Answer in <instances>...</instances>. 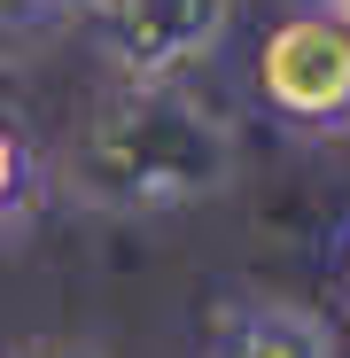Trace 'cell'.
Here are the masks:
<instances>
[{
  "mask_svg": "<svg viewBox=\"0 0 350 358\" xmlns=\"http://www.w3.org/2000/svg\"><path fill=\"white\" fill-rule=\"evenodd\" d=\"M335 296H342V312H350V226H342V242H335Z\"/></svg>",
  "mask_w": 350,
  "mask_h": 358,
  "instance_id": "cell-7",
  "label": "cell"
},
{
  "mask_svg": "<svg viewBox=\"0 0 350 358\" xmlns=\"http://www.w3.org/2000/svg\"><path fill=\"white\" fill-rule=\"evenodd\" d=\"M233 0H101L94 47L125 86H180L195 63L226 47Z\"/></svg>",
  "mask_w": 350,
  "mask_h": 358,
  "instance_id": "cell-3",
  "label": "cell"
},
{
  "mask_svg": "<svg viewBox=\"0 0 350 358\" xmlns=\"http://www.w3.org/2000/svg\"><path fill=\"white\" fill-rule=\"evenodd\" d=\"M233 125L210 117L195 94L180 86H125L101 109L78 117V133L54 156L63 195L86 210H117V218H163L233 187Z\"/></svg>",
  "mask_w": 350,
  "mask_h": 358,
  "instance_id": "cell-1",
  "label": "cell"
},
{
  "mask_svg": "<svg viewBox=\"0 0 350 358\" xmlns=\"http://www.w3.org/2000/svg\"><path fill=\"white\" fill-rule=\"evenodd\" d=\"M39 195H47V156H39L31 125H24L8 101H0V234H8Z\"/></svg>",
  "mask_w": 350,
  "mask_h": 358,
  "instance_id": "cell-5",
  "label": "cell"
},
{
  "mask_svg": "<svg viewBox=\"0 0 350 358\" xmlns=\"http://www.w3.org/2000/svg\"><path fill=\"white\" fill-rule=\"evenodd\" d=\"M24 358H101V350H86V343H39V350H24Z\"/></svg>",
  "mask_w": 350,
  "mask_h": 358,
  "instance_id": "cell-8",
  "label": "cell"
},
{
  "mask_svg": "<svg viewBox=\"0 0 350 358\" xmlns=\"http://www.w3.org/2000/svg\"><path fill=\"white\" fill-rule=\"evenodd\" d=\"M203 358H342L335 327L312 304H288V296H242L226 304Z\"/></svg>",
  "mask_w": 350,
  "mask_h": 358,
  "instance_id": "cell-4",
  "label": "cell"
},
{
  "mask_svg": "<svg viewBox=\"0 0 350 358\" xmlns=\"http://www.w3.org/2000/svg\"><path fill=\"white\" fill-rule=\"evenodd\" d=\"M31 16H47V0H0V31H16V24H31Z\"/></svg>",
  "mask_w": 350,
  "mask_h": 358,
  "instance_id": "cell-6",
  "label": "cell"
},
{
  "mask_svg": "<svg viewBox=\"0 0 350 358\" xmlns=\"http://www.w3.org/2000/svg\"><path fill=\"white\" fill-rule=\"evenodd\" d=\"M249 101L304 141H342L350 133V24L327 16L319 0L272 16L249 47Z\"/></svg>",
  "mask_w": 350,
  "mask_h": 358,
  "instance_id": "cell-2",
  "label": "cell"
},
{
  "mask_svg": "<svg viewBox=\"0 0 350 358\" xmlns=\"http://www.w3.org/2000/svg\"><path fill=\"white\" fill-rule=\"evenodd\" d=\"M47 8H101V0H47Z\"/></svg>",
  "mask_w": 350,
  "mask_h": 358,
  "instance_id": "cell-9",
  "label": "cell"
}]
</instances>
